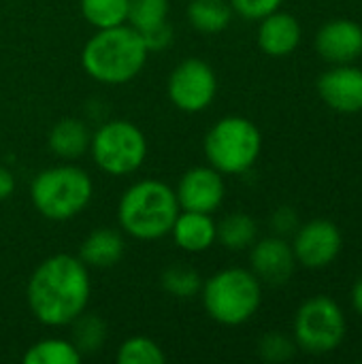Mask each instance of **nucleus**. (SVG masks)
Instances as JSON below:
<instances>
[{"label": "nucleus", "instance_id": "23", "mask_svg": "<svg viewBox=\"0 0 362 364\" xmlns=\"http://www.w3.org/2000/svg\"><path fill=\"white\" fill-rule=\"evenodd\" d=\"M79 11L96 30L128 23V0H79Z\"/></svg>", "mask_w": 362, "mask_h": 364}, {"label": "nucleus", "instance_id": "18", "mask_svg": "<svg viewBox=\"0 0 362 364\" xmlns=\"http://www.w3.org/2000/svg\"><path fill=\"white\" fill-rule=\"evenodd\" d=\"M90 141H92V130L79 117L58 119L47 134L49 151L64 162H73L85 156L90 151Z\"/></svg>", "mask_w": 362, "mask_h": 364}, {"label": "nucleus", "instance_id": "24", "mask_svg": "<svg viewBox=\"0 0 362 364\" xmlns=\"http://www.w3.org/2000/svg\"><path fill=\"white\" fill-rule=\"evenodd\" d=\"M160 286L169 296L175 299H192L198 296L203 288V277L194 267L188 264H171L160 275Z\"/></svg>", "mask_w": 362, "mask_h": 364}, {"label": "nucleus", "instance_id": "15", "mask_svg": "<svg viewBox=\"0 0 362 364\" xmlns=\"http://www.w3.org/2000/svg\"><path fill=\"white\" fill-rule=\"evenodd\" d=\"M258 47L271 58L290 55L301 43V23L294 15L284 11H273L260 19L258 26Z\"/></svg>", "mask_w": 362, "mask_h": 364}, {"label": "nucleus", "instance_id": "29", "mask_svg": "<svg viewBox=\"0 0 362 364\" xmlns=\"http://www.w3.org/2000/svg\"><path fill=\"white\" fill-rule=\"evenodd\" d=\"M141 34H143V41H145L149 53H151V51H162V49H166V47L173 43V36H175V32H173V28H171L169 21H164V23H160V26H154V28H149V30H145V32H141Z\"/></svg>", "mask_w": 362, "mask_h": 364}, {"label": "nucleus", "instance_id": "30", "mask_svg": "<svg viewBox=\"0 0 362 364\" xmlns=\"http://www.w3.org/2000/svg\"><path fill=\"white\" fill-rule=\"evenodd\" d=\"M271 226L280 237H286L290 232H297L299 228V215L292 207H280L275 209L273 218H271Z\"/></svg>", "mask_w": 362, "mask_h": 364}, {"label": "nucleus", "instance_id": "3", "mask_svg": "<svg viewBox=\"0 0 362 364\" xmlns=\"http://www.w3.org/2000/svg\"><path fill=\"white\" fill-rule=\"evenodd\" d=\"M179 211L177 194L166 181L139 179L119 196L117 224L137 241H160L171 235Z\"/></svg>", "mask_w": 362, "mask_h": 364}, {"label": "nucleus", "instance_id": "1", "mask_svg": "<svg viewBox=\"0 0 362 364\" xmlns=\"http://www.w3.org/2000/svg\"><path fill=\"white\" fill-rule=\"evenodd\" d=\"M90 269L73 254H53L36 264L26 286V303L36 322L64 328L87 309Z\"/></svg>", "mask_w": 362, "mask_h": 364}, {"label": "nucleus", "instance_id": "12", "mask_svg": "<svg viewBox=\"0 0 362 364\" xmlns=\"http://www.w3.org/2000/svg\"><path fill=\"white\" fill-rule=\"evenodd\" d=\"M252 273L260 279V284L284 286L290 282L294 273V252L282 237H267L262 241H254L250 252Z\"/></svg>", "mask_w": 362, "mask_h": 364}, {"label": "nucleus", "instance_id": "17", "mask_svg": "<svg viewBox=\"0 0 362 364\" xmlns=\"http://www.w3.org/2000/svg\"><path fill=\"white\" fill-rule=\"evenodd\" d=\"M126 254L124 232L109 226L94 228L79 245V260L87 269H111Z\"/></svg>", "mask_w": 362, "mask_h": 364}, {"label": "nucleus", "instance_id": "32", "mask_svg": "<svg viewBox=\"0 0 362 364\" xmlns=\"http://www.w3.org/2000/svg\"><path fill=\"white\" fill-rule=\"evenodd\" d=\"M352 303H354V309L362 316V277L356 282V286L352 290Z\"/></svg>", "mask_w": 362, "mask_h": 364}, {"label": "nucleus", "instance_id": "11", "mask_svg": "<svg viewBox=\"0 0 362 364\" xmlns=\"http://www.w3.org/2000/svg\"><path fill=\"white\" fill-rule=\"evenodd\" d=\"M344 239L339 228L329 220H312L297 228L292 252L297 262L307 269L329 267L341 252Z\"/></svg>", "mask_w": 362, "mask_h": 364}, {"label": "nucleus", "instance_id": "4", "mask_svg": "<svg viewBox=\"0 0 362 364\" xmlns=\"http://www.w3.org/2000/svg\"><path fill=\"white\" fill-rule=\"evenodd\" d=\"M94 198V181L73 162L47 166L30 183L32 207L51 222H68L81 215Z\"/></svg>", "mask_w": 362, "mask_h": 364}, {"label": "nucleus", "instance_id": "21", "mask_svg": "<svg viewBox=\"0 0 362 364\" xmlns=\"http://www.w3.org/2000/svg\"><path fill=\"white\" fill-rule=\"evenodd\" d=\"M256 237H258L256 220L243 211L228 213L218 224V241L230 252H243V250L252 247Z\"/></svg>", "mask_w": 362, "mask_h": 364}, {"label": "nucleus", "instance_id": "7", "mask_svg": "<svg viewBox=\"0 0 362 364\" xmlns=\"http://www.w3.org/2000/svg\"><path fill=\"white\" fill-rule=\"evenodd\" d=\"M147 139L143 130L130 119H107L90 141V156L94 164L111 177H126L137 173L147 158Z\"/></svg>", "mask_w": 362, "mask_h": 364}, {"label": "nucleus", "instance_id": "16", "mask_svg": "<svg viewBox=\"0 0 362 364\" xmlns=\"http://www.w3.org/2000/svg\"><path fill=\"white\" fill-rule=\"evenodd\" d=\"M171 237L175 245L186 254H203L218 241V222L211 213L201 211H179Z\"/></svg>", "mask_w": 362, "mask_h": 364}, {"label": "nucleus", "instance_id": "6", "mask_svg": "<svg viewBox=\"0 0 362 364\" xmlns=\"http://www.w3.org/2000/svg\"><path fill=\"white\" fill-rule=\"evenodd\" d=\"M203 149L209 164L222 175H243L260 156L262 134L252 119L226 115L209 128Z\"/></svg>", "mask_w": 362, "mask_h": 364}, {"label": "nucleus", "instance_id": "25", "mask_svg": "<svg viewBox=\"0 0 362 364\" xmlns=\"http://www.w3.org/2000/svg\"><path fill=\"white\" fill-rule=\"evenodd\" d=\"M115 363L117 364H164L166 363V352L160 348L149 337L134 335L128 337L115 352Z\"/></svg>", "mask_w": 362, "mask_h": 364}, {"label": "nucleus", "instance_id": "28", "mask_svg": "<svg viewBox=\"0 0 362 364\" xmlns=\"http://www.w3.org/2000/svg\"><path fill=\"white\" fill-rule=\"evenodd\" d=\"M233 11L245 19H256L260 21L269 13L277 11L284 0H228Z\"/></svg>", "mask_w": 362, "mask_h": 364}, {"label": "nucleus", "instance_id": "19", "mask_svg": "<svg viewBox=\"0 0 362 364\" xmlns=\"http://www.w3.org/2000/svg\"><path fill=\"white\" fill-rule=\"evenodd\" d=\"M233 6L228 0H190L186 15L190 26L203 34H220L233 21Z\"/></svg>", "mask_w": 362, "mask_h": 364}, {"label": "nucleus", "instance_id": "2", "mask_svg": "<svg viewBox=\"0 0 362 364\" xmlns=\"http://www.w3.org/2000/svg\"><path fill=\"white\" fill-rule=\"evenodd\" d=\"M149 58L143 34L130 23L96 30L81 49V68L102 85H126L134 81Z\"/></svg>", "mask_w": 362, "mask_h": 364}, {"label": "nucleus", "instance_id": "5", "mask_svg": "<svg viewBox=\"0 0 362 364\" xmlns=\"http://www.w3.org/2000/svg\"><path fill=\"white\" fill-rule=\"evenodd\" d=\"M205 314L222 326H241L250 322L262 303V284L241 267H228L213 273L201 288Z\"/></svg>", "mask_w": 362, "mask_h": 364}, {"label": "nucleus", "instance_id": "14", "mask_svg": "<svg viewBox=\"0 0 362 364\" xmlns=\"http://www.w3.org/2000/svg\"><path fill=\"white\" fill-rule=\"evenodd\" d=\"M318 53L335 64H348L362 53V28L352 19L326 21L316 36Z\"/></svg>", "mask_w": 362, "mask_h": 364}, {"label": "nucleus", "instance_id": "22", "mask_svg": "<svg viewBox=\"0 0 362 364\" xmlns=\"http://www.w3.org/2000/svg\"><path fill=\"white\" fill-rule=\"evenodd\" d=\"M70 341L81 352V356H92L100 352V348L107 343V322L98 314H90L87 309L77 316L70 324Z\"/></svg>", "mask_w": 362, "mask_h": 364}, {"label": "nucleus", "instance_id": "27", "mask_svg": "<svg viewBox=\"0 0 362 364\" xmlns=\"http://www.w3.org/2000/svg\"><path fill=\"white\" fill-rule=\"evenodd\" d=\"M294 352H297V343L282 333H267L258 341V356L265 363H288L294 356Z\"/></svg>", "mask_w": 362, "mask_h": 364}, {"label": "nucleus", "instance_id": "20", "mask_svg": "<svg viewBox=\"0 0 362 364\" xmlns=\"http://www.w3.org/2000/svg\"><path fill=\"white\" fill-rule=\"evenodd\" d=\"M21 360L23 364H79L83 360V356L70 339L45 337L32 343L23 352Z\"/></svg>", "mask_w": 362, "mask_h": 364}, {"label": "nucleus", "instance_id": "31", "mask_svg": "<svg viewBox=\"0 0 362 364\" xmlns=\"http://www.w3.org/2000/svg\"><path fill=\"white\" fill-rule=\"evenodd\" d=\"M15 186H17V183H15L13 171L0 164V203L9 200V198L15 194Z\"/></svg>", "mask_w": 362, "mask_h": 364}, {"label": "nucleus", "instance_id": "10", "mask_svg": "<svg viewBox=\"0 0 362 364\" xmlns=\"http://www.w3.org/2000/svg\"><path fill=\"white\" fill-rule=\"evenodd\" d=\"M175 194L181 211H201L213 215L226 198L224 175L211 164L192 166L179 177Z\"/></svg>", "mask_w": 362, "mask_h": 364}, {"label": "nucleus", "instance_id": "26", "mask_svg": "<svg viewBox=\"0 0 362 364\" xmlns=\"http://www.w3.org/2000/svg\"><path fill=\"white\" fill-rule=\"evenodd\" d=\"M171 0H128V23L145 32L154 26L169 21Z\"/></svg>", "mask_w": 362, "mask_h": 364}, {"label": "nucleus", "instance_id": "8", "mask_svg": "<svg viewBox=\"0 0 362 364\" xmlns=\"http://www.w3.org/2000/svg\"><path fill=\"white\" fill-rule=\"evenodd\" d=\"M346 335V318L341 307L329 296L305 301L294 316L297 346L309 354H329L337 350Z\"/></svg>", "mask_w": 362, "mask_h": 364}, {"label": "nucleus", "instance_id": "9", "mask_svg": "<svg viewBox=\"0 0 362 364\" xmlns=\"http://www.w3.org/2000/svg\"><path fill=\"white\" fill-rule=\"evenodd\" d=\"M166 94L181 113H203L218 94V75L211 64L201 58L181 60L166 79Z\"/></svg>", "mask_w": 362, "mask_h": 364}, {"label": "nucleus", "instance_id": "13", "mask_svg": "<svg viewBox=\"0 0 362 364\" xmlns=\"http://www.w3.org/2000/svg\"><path fill=\"white\" fill-rule=\"evenodd\" d=\"M320 98L339 113L362 111V70L341 64L326 70L318 81Z\"/></svg>", "mask_w": 362, "mask_h": 364}]
</instances>
